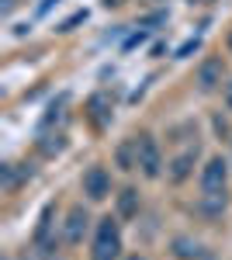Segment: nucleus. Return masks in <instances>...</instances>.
<instances>
[{"instance_id": "obj_1", "label": "nucleus", "mask_w": 232, "mask_h": 260, "mask_svg": "<svg viewBox=\"0 0 232 260\" xmlns=\"http://www.w3.org/2000/svg\"><path fill=\"white\" fill-rule=\"evenodd\" d=\"M121 257V233H118V222L108 219L97 222L94 243H90V260H118Z\"/></svg>"}, {"instance_id": "obj_2", "label": "nucleus", "mask_w": 232, "mask_h": 260, "mask_svg": "<svg viewBox=\"0 0 232 260\" xmlns=\"http://www.w3.org/2000/svg\"><path fill=\"white\" fill-rule=\"evenodd\" d=\"M136 156H139V170L146 177H159L163 170V156H159V146L153 136H139L136 139Z\"/></svg>"}, {"instance_id": "obj_3", "label": "nucleus", "mask_w": 232, "mask_h": 260, "mask_svg": "<svg viewBox=\"0 0 232 260\" xmlns=\"http://www.w3.org/2000/svg\"><path fill=\"white\" fill-rule=\"evenodd\" d=\"M225 177H229V163L222 156L208 160L205 170H201V191L205 194H225Z\"/></svg>"}, {"instance_id": "obj_4", "label": "nucleus", "mask_w": 232, "mask_h": 260, "mask_svg": "<svg viewBox=\"0 0 232 260\" xmlns=\"http://www.w3.org/2000/svg\"><path fill=\"white\" fill-rule=\"evenodd\" d=\"M83 194L90 201H104L111 194V174H108L104 167H90V170L83 174Z\"/></svg>"}, {"instance_id": "obj_5", "label": "nucleus", "mask_w": 232, "mask_h": 260, "mask_svg": "<svg viewBox=\"0 0 232 260\" xmlns=\"http://www.w3.org/2000/svg\"><path fill=\"white\" fill-rule=\"evenodd\" d=\"M87 225H90V215L83 212V208H70V219H66V243H83V233H87Z\"/></svg>"}, {"instance_id": "obj_6", "label": "nucleus", "mask_w": 232, "mask_h": 260, "mask_svg": "<svg viewBox=\"0 0 232 260\" xmlns=\"http://www.w3.org/2000/svg\"><path fill=\"white\" fill-rule=\"evenodd\" d=\"M197 83H201V90H215V87L222 83V59H205L201 62Z\"/></svg>"}, {"instance_id": "obj_7", "label": "nucleus", "mask_w": 232, "mask_h": 260, "mask_svg": "<svg viewBox=\"0 0 232 260\" xmlns=\"http://www.w3.org/2000/svg\"><path fill=\"white\" fill-rule=\"evenodd\" d=\"M194 160H197V146H194V149H187V153H180V156H177V160L170 163V180H174V184L187 180V174H191Z\"/></svg>"}, {"instance_id": "obj_8", "label": "nucleus", "mask_w": 232, "mask_h": 260, "mask_svg": "<svg viewBox=\"0 0 232 260\" xmlns=\"http://www.w3.org/2000/svg\"><path fill=\"white\" fill-rule=\"evenodd\" d=\"M174 253L177 257H184V260H212V253L201 246V243H194V240H174Z\"/></svg>"}, {"instance_id": "obj_9", "label": "nucleus", "mask_w": 232, "mask_h": 260, "mask_svg": "<svg viewBox=\"0 0 232 260\" xmlns=\"http://www.w3.org/2000/svg\"><path fill=\"white\" fill-rule=\"evenodd\" d=\"M115 156H118V167H121V170H136V167H139V156H136V139L121 142Z\"/></svg>"}, {"instance_id": "obj_10", "label": "nucleus", "mask_w": 232, "mask_h": 260, "mask_svg": "<svg viewBox=\"0 0 232 260\" xmlns=\"http://www.w3.org/2000/svg\"><path fill=\"white\" fill-rule=\"evenodd\" d=\"M118 212H121L125 219H132V215L139 212V194L132 191V187H125V191H121V198H118Z\"/></svg>"}, {"instance_id": "obj_11", "label": "nucleus", "mask_w": 232, "mask_h": 260, "mask_svg": "<svg viewBox=\"0 0 232 260\" xmlns=\"http://www.w3.org/2000/svg\"><path fill=\"white\" fill-rule=\"evenodd\" d=\"M90 108H94V121H97V125H108V111H104V98H94V101H90Z\"/></svg>"}, {"instance_id": "obj_12", "label": "nucleus", "mask_w": 232, "mask_h": 260, "mask_svg": "<svg viewBox=\"0 0 232 260\" xmlns=\"http://www.w3.org/2000/svg\"><path fill=\"white\" fill-rule=\"evenodd\" d=\"M14 11V0H0V14H11Z\"/></svg>"}, {"instance_id": "obj_13", "label": "nucleus", "mask_w": 232, "mask_h": 260, "mask_svg": "<svg viewBox=\"0 0 232 260\" xmlns=\"http://www.w3.org/2000/svg\"><path fill=\"white\" fill-rule=\"evenodd\" d=\"M225 104L232 108V83H225Z\"/></svg>"}, {"instance_id": "obj_14", "label": "nucleus", "mask_w": 232, "mask_h": 260, "mask_svg": "<svg viewBox=\"0 0 232 260\" xmlns=\"http://www.w3.org/2000/svg\"><path fill=\"white\" fill-rule=\"evenodd\" d=\"M128 260H146V257H128Z\"/></svg>"}, {"instance_id": "obj_15", "label": "nucleus", "mask_w": 232, "mask_h": 260, "mask_svg": "<svg viewBox=\"0 0 232 260\" xmlns=\"http://www.w3.org/2000/svg\"><path fill=\"white\" fill-rule=\"evenodd\" d=\"M229 49H232V31H229Z\"/></svg>"}]
</instances>
